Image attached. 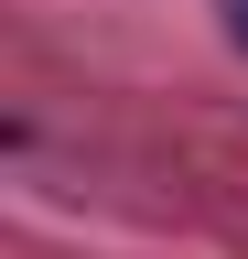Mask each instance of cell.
<instances>
[{
  "label": "cell",
  "instance_id": "1",
  "mask_svg": "<svg viewBox=\"0 0 248 259\" xmlns=\"http://www.w3.org/2000/svg\"><path fill=\"white\" fill-rule=\"evenodd\" d=\"M237 44H248V0H237Z\"/></svg>",
  "mask_w": 248,
  "mask_h": 259
}]
</instances>
